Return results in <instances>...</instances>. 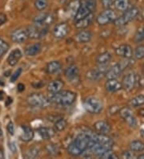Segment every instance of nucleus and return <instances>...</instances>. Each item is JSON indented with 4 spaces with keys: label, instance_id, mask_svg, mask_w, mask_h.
<instances>
[{
    "label": "nucleus",
    "instance_id": "1",
    "mask_svg": "<svg viewBox=\"0 0 144 159\" xmlns=\"http://www.w3.org/2000/svg\"><path fill=\"white\" fill-rule=\"evenodd\" d=\"M93 132L91 131H84L79 134L78 136L69 144L67 151L70 155L72 157H78L84 153L88 149L89 142H90Z\"/></svg>",
    "mask_w": 144,
    "mask_h": 159
},
{
    "label": "nucleus",
    "instance_id": "2",
    "mask_svg": "<svg viewBox=\"0 0 144 159\" xmlns=\"http://www.w3.org/2000/svg\"><path fill=\"white\" fill-rule=\"evenodd\" d=\"M77 94L70 90H63L51 94L49 97L50 102H54L62 106H70L76 101Z\"/></svg>",
    "mask_w": 144,
    "mask_h": 159
},
{
    "label": "nucleus",
    "instance_id": "3",
    "mask_svg": "<svg viewBox=\"0 0 144 159\" xmlns=\"http://www.w3.org/2000/svg\"><path fill=\"white\" fill-rule=\"evenodd\" d=\"M96 6H97L96 0H83V1H81L80 7L74 17L75 21L80 20L90 14H92L95 11Z\"/></svg>",
    "mask_w": 144,
    "mask_h": 159
},
{
    "label": "nucleus",
    "instance_id": "4",
    "mask_svg": "<svg viewBox=\"0 0 144 159\" xmlns=\"http://www.w3.org/2000/svg\"><path fill=\"white\" fill-rule=\"evenodd\" d=\"M138 14H139V10L138 8L135 7H132L131 8H128L126 11H124L123 16L116 18L113 23L117 27H123V26L127 25L128 23L134 20L138 16Z\"/></svg>",
    "mask_w": 144,
    "mask_h": 159
},
{
    "label": "nucleus",
    "instance_id": "5",
    "mask_svg": "<svg viewBox=\"0 0 144 159\" xmlns=\"http://www.w3.org/2000/svg\"><path fill=\"white\" fill-rule=\"evenodd\" d=\"M27 101L30 106L36 108H46L50 104V99L40 93H31L27 97Z\"/></svg>",
    "mask_w": 144,
    "mask_h": 159
},
{
    "label": "nucleus",
    "instance_id": "6",
    "mask_svg": "<svg viewBox=\"0 0 144 159\" xmlns=\"http://www.w3.org/2000/svg\"><path fill=\"white\" fill-rule=\"evenodd\" d=\"M84 108L88 113L91 114H98L103 109V105L101 100L97 97H90L86 98L83 103Z\"/></svg>",
    "mask_w": 144,
    "mask_h": 159
},
{
    "label": "nucleus",
    "instance_id": "7",
    "mask_svg": "<svg viewBox=\"0 0 144 159\" xmlns=\"http://www.w3.org/2000/svg\"><path fill=\"white\" fill-rule=\"evenodd\" d=\"M129 65H130V61H122L117 63L107 71L106 76L108 79H117Z\"/></svg>",
    "mask_w": 144,
    "mask_h": 159
},
{
    "label": "nucleus",
    "instance_id": "8",
    "mask_svg": "<svg viewBox=\"0 0 144 159\" xmlns=\"http://www.w3.org/2000/svg\"><path fill=\"white\" fill-rule=\"evenodd\" d=\"M117 18L116 13L111 10V8L109 9H105V11H102L96 18V22L98 25L105 26L110 23L115 21V20Z\"/></svg>",
    "mask_w": 144,
    "mask_h": 159
},
{
    "label": "nucleus",
    "instance_id": "9",
    "mask_svg": "<svg viewBox=\"0 0 144 159\" xmlns=\"http://www.w3.org/2000/svg\"><path fill=\"white\" fill-rule=\"evenodd\" d=\"M138 77L136 73L134 72H130L127 74L123 77V81H122V89L127 92H131V90L134 89V88L138 82Z\"/></svg>",
    "mask_w": 144,
    "mask_h": 159
},
{
    "label": "nucleus",
    "instance_id": "10",
    "mask_svg": "<svg viewBox=\"0 0 144 159\" xmlns=\"http://www.w3.org/2000/svg\"><path fill=\"white\" fill-rule=\"evenodd\" d=\"M119 115L122 118L127 122L130 127H135L137 125V120L135 116L133 114V112L128 107H123L119 111Z\"/></svg>",
    "mask_w": 144,
    "mask_h": 159
},
{
    "label": "nucleus",
    "instance_id": "11",
    "mask_svg": "<svg viewBox=\"0 0 144 159\" xmlns=\"http://www.w3.org/2000/svg\"><path fill=\"white\" fill-rule=\"evenodd\" d=\"M66 78L71 83L75 84L79 81V70L75 64H71L64 71Z\"/></svg>",
    "mask_w": 144,
    "mask_h": 159
},
{
    "label": "nucleus",
    "instance_id": "12",
    "mask_svg": "<svg viewBox=\"0 0 144 159\" xmlns=\"http://www.w3.org/2000/svg\"><path fill=\"white\" fill-rule=\"evenodd\" d=\"M54 16L47 13L38 14L34 19V23L37 26H47L50 25L54 22Z\"/></svg>",
    "mask_w": 144,
    "mask_h": 159
},
{
    "label": "nucleus",
    "instance_id": "13",
    "mask_svg": "<svg viewBox=\"0 0 144 159\" xmlns=\"http://www.w3.org/2000/svg\"><path fill=\"white\" fill-rule=\"evenodd\" d=\"M115 54L118 57H120L122 58L129 60L131 59L133 56V49L131 45L129 44H121L117 47L115 50Z\"/></svg>",
    "mask_w": 144,
    "mask_h": 159
},
{
    "label": "nucleus",
    "instance_id": "14",
    "mask_svg": "<svg viewBox=\"0 0 144 159\" xmlns=\"http://www.w3.org/2000/svg\"><path fill=\"white\" fill-rule=\"evenodd\" d=\"M11 39L15 43H24L28 39L27 30L23 29V28H18V29H15V31H12L11 34Z\"/></svg>",
    "mask_w": 144,
    "mask_h": 159
},
{
    "label": "nucleus",
    "instance_id": "15",
    "mask_svg": "<svg viewBox=\"0 0 144 159\" xmlns=\"http://www.w3.org/2000/svg\"><path fill=\"white\" fill-rule=\"evenodd\" d=\"M69 27L66 23H60L54 27L53 35L56 39H63L69 32Z\"/></svg>",
    "mask_w": 144,
    "mask_h": 159
},
{
    "label": "nucleus",
    "instance_id": "16",
    "mask_svg": "<svg viewBox=\"0 0 144 159\" xmlns=\"http://www.w3.org/2000/svg\"><path fill=\"white\" fill-rule=\"evenodd\" d=\"M106 71L101 67L98 68H94L86 72V78L91 81H98L99 80L103 79L104 76H106Z\"/></svg>",
    "mask_w": 144,
    "mask_h": 159
},
{
    "label": "nucleus",
    "instance_id": "17",
    "mask_svg": "<svg viewBox=\"0 0 144 159\" xmlns=\"http://www.w3.org/2000/svg\"><path fill=\"white\" fill-rule=\"evenodd\" d=\"M35 134L31 127L27 125H21L20 127V134H19V139L23 142H31L34 138Z\"/></svg>",
    "mask_w": 144,
    "mask_h": 159
},
{
    "label": "nucleus",
    "instance_id": "18",
    "mask_svg": "<svg viewBox=\"0 0 144 159\" xmlns=\"http://www.w3.org/2000/svg\"><path fill=\"white\" fill-rule=\"evenodd\" d=\"M94 129L98 134H108L111 131V126L106 120H98L94 124Z\"/></svg>",
    "mask_w": 144,
    "mask_h": 159
},
{
    "label": "nucleus",
    "instance_id": "19",
    "mask_svg": "<svg viewBox=\"0 0 144 159\" xmlns=\"http://www.w3.org/2000/svg\"><path fill=\"white\" fill-rule=\"evenodd\" d=\"M94 14H90L88 16H85V17L82 18L80 20L75 21V26L77 29H85L87 27L92 23L93 20H94Z\"/></svg>",
    "mask_w": 144,
    "mask_h": 159
},
{
    "label": "nucleus",
    "instance_id": "20",
    "mask_svg": "<svg viewBox=\"0 0 144 159\" xmlns=\"http://www.w3.org/2000/svg\"><path fill=\"white\" fill-rule=\"evenodd\" d=\"M93 34L88 30H82L75 35V39L78 43H86L91 40Z\"/></svg>",
    "mask_w": 144,
    "mask_h": 159
},
{
    "label": "nucleus",
    "instance_id": "21",
    "mask_svg": "<svg viewBox=\"0 0 144 159\" xmlns=\"http://www.w3.org/2000/svg\"><path fill=\"white\" fill-rule=\"evenodd\" d=\"M64 86V83L63 80L59 79L54 80L50 81L48 84L47 85V91L50 93V94H54V93H59L63 89V88Z\"/></svg>",
    "mask_w": 144,
    "mask_h": 159
},
{
    "label": "nucleus",
    "instance_id": "22",
    "mask_svg": "<svg viewBox=\"0 0 144 159\" xmlns=\"http://www.w3.org/2000/svg\"><path fill=\"white\" fill-rule=\"evenodd\" d=\"M105 88L110 93H115L122 89V84L117 79H108L105 83Z\"/></svg>",
    "mask_w": 144,
    "mask_h": 159
},
{
    "label": "nucleus",
    "instance_id": "23",
    "mask_svg": "<svg viewBox=\"0 0 144 159\" xmlns=\"http://www.w3.org/2000/svg\"><path fill=\"white\" fill-rule=\"evenodd\" d=\"M23 57V53H22L21 50L19 48H16L13 50L10 53L9 57L7 58V62L9 65L11 66H15L19 60Z\"/></svg>",
    "mask_w": 144,
    "mask_h": 159
},
{
    "label": "nucleus",
    "instance_id": "24",
    "mask_svg": "<svg viewBox=\"0 0 144 159\" xmlns=\"http://www.w3.org/2000/svg\"><path fill=\"white\" fill-rule=\"evenodd\" d=\"M38 133L41 138L44 140H49L55 137L56 132L55 129L50 127H41L38 129Z\"/></svg>",
    "mask_w": 144,
    "mask_h": 159
},
{
    "label": "nucleus",
    "instance_id": "25",
    "mask_svg": "<svg viewBox=\"0 0 144 159\" xmlns=\"http://www.w3.org/2000/svg\"><path fill=\"white\" fill-rule=\"evenodd\" d=\"M41 50H42V46H41L40 43H35V44L27 47L24 52L27 57H35V56L40 53Z\"/></svg>",
    "mask_w": 144,
    "mask_h": 159
},
{
    "label": "nucleus",
    "instance_id": "26",
    "mask_svg": "<svg viewBox=\"0 0 144 159\" xmlns=\"http://www.w3.org/2000/svg\"><path fill=\"white\" fill-rule=\"evenodd\" d=\"M62 68V64L59 61L53 60L48 63L46 66V72L48 74H55L60 71Z\"/></svg>",
    "mask_w": 144,
    "mask_h": 159
},
{
    "label": "nucleus",
    "instance_id": "27",
    "mask_svg": "<svg viewBox=\"0 0 144 159\" xmlns=\"http://www.w3.org/2000/svg\"><path fill=\"white\" fill-rule=\"evenodd\" d=\"M26 30H27L28 38H31V39H40L41 38V29L38 28V26H30Z\"/></svg>",
    "mask_w": 144,
    "mask_h": 159
},
{
    "label": "nucleus",
    "instance_id": "28",
    "mask_svg": "<svg viewBox=\"0 0 144 159\" xmlns=\"http://www.w3.org/2000/svg\"><path fill=\"white\" fill-rule=\"evenodd\" d=\"M80 3L81 1H79V0H73L69 3V5L67 7V12L71 17H75L77 11L79 10V7H80Z\"/></svg>",
    "mask_w": 144,
    "mask_h": 159
},
{
    "label": "nucleus",
    "instance_id": "29",
    "mask_svg": "<svg viewBox=\"0 0 144 159\" xmlns=\"http://www.w3.org/2000/svg\"><path fill=\"white\" fill-rule=\"evenodd\" d=\"M114 6L119 11H126L130 7V0H115Z\"/></svg>",
    "mask_w": 144,
    "mask_h": 159
},
{
    "label": "nucleus",
    "instance_id": "30",
    "mask_svg": "<svg viewBox=\"0 0 144 159\" xmlns=\"http://www.w3.org/2000/svg\"><path fill=\"white\" fill-rule=\"evenodd\" d=\"M111 59V54L109 52H105L98 55L96 57V62L99 65H105L107 64Z\"/></svg>",
    "mask_w": 144,
    "mask_h": 159
},
{
    "label": "nucleus",
    "instance_id": "31",
    "mask_svg": "<svg viewBox=\"0 0 144 159\" xmlns=\"http://www.w3.org/2000/svg\"><path fill=\"white\" fill-rule=\"evenodd\" d=\"M130 149L133 152L144 151V142L139 140H134L130 143Z\"/></svg>",
    "mask_w": 144,
    "mask_h": 159
},
{
    "label": "nucleus",
    "instance_id": "32",
    "mask_svg": "<svg viewBox=\"0 0 144 159\" xmlns=\"http://www.w3.org/2000/svg\"><path fill=\"white\" fill-rule=\"evenodd\" d=\"M46 150L50 156H57L60 152V148L57 144L50 143L46 146Z\"/></svg>",
    "mask_w": 144,
    "mask_h": 159
},
{
    "label": "nucleus",
    "instance_id": "33",
    "mask_svg": "<svg viewBox=\"0 0 144 159\" xmlns=\"http://www.w3.org/2000/svg\"><path fill=\"white\" fill-rule=\"evenodd\" d=\"M39 152H40V149L38 146H32L26 151L25 157L26 158H35L38 156Z\"/></svg>",
    "mask_w": 144,
    "mask_h": 159
},
{
    "label": "nucleus",
    "instance_id": "34",
    "mask_svg": "<svg viewBox=\"0 0 144 159\" xmlns=\"http://www.w3.org/2000/svg\"><path fill=\"white\" fill-rule=\"evenodd\" d=\"M130 104L132 107L137 108V107H140L144 105V95H138L136 97H133L132 99L130 101Z\"/></svg>",
    "mask_w": 144,
    "mask_h": 159
},
{
    "label": "nucleus",
    "instance_id": "35",
    "mask_svg": "<svg viewBox=\"0 0 144 159\" xmlns=\"http://www.w3.org/2000/svg\"><path fill=\"white\" fill-rule=\"evenodd\" d=\"M67 126V121L66 119L64 118H60L58 119L55 122V129L56 131H59V132H62L63 131Z\"/></svg>",
    "mask_w": 144,
    "mask_h": 159
},
{
    "label": "nucleus",
    "instance_id": "36",
    "mask_svg": "<svg viewBox=\"0 0 144 159\" xmlns=\"http://www.w3.org/2000/svg\"><path fill=\"white\" fill-rule=\"evenodd\" d=\"M98 157L103 159H118L119 158V156L112 149H108V150L105 151L104 153H103L102 154H100Z\"/></svg>",
    "mask_w": 144,
    "mask_h": 159
},
{
    "label": "nucleus",
    "instance_id": "37",
    "mask_svg": "<svg viewBox=\"0 0 144 159\" xmlns=\"http://www.w3.org/2000/svg\"><path fill=\"white\" fill-rule=\"evenodd\" d=\"M144 40V25L138 28L134 36V41L135 43H141Z\"/></svg>",
    "mask_w": 144,
    "mask_h": 159
},
{
    "label": "nucleus",
    "instance_id": "38",
    "mask_svg": "<svg viewBox=\"0 0 144 159\" xmlns=\"http://www.w3.org/2000/svg\"><path fill=\"white\" fill-rule=\"evenodd\" d=\"M134 57L136 60H142L144 58V45L139 44L134 49Z\"/></svg>",
    "mask_w": 144,
    "mask_h": 159
},
{
    "label": "nucleus",
    "instance_id": "39",
    "mask_svg": "<svg viewBox=\"0 0 144 159\" xmlns=\"http://www.w3.org/2000/svg\"><path fill=\"white\" fill-rule=\"evenodd\" d=\"M48 6V0H35V7L39 11L45 10Z\"/></svg>",
    "mask_w": 144,
    "mask_h": 159
},
{
    "label": "nucleus",
    "instance_id": "40",
    "mask_svg": "<svg viewBox=\"0 0 144 159\" xmlns=\"http://www.w3.org/2000/svg\"><path fill=\"white\" fill-rule=\"evenodd\" d=\"M9 44L7 43L6 41L0 38V58L3 57L4 55L7 52V51L9 50Z\"/></svg>",
    "mask_w": 144,
    "mask_h": 159
},
{
    "label": "nucleus",
    "instance_id": "41",
    "mask_svg": "<svg viewBox=\"0 0 144 159\" xmlns=\"http://www.w3.org/2000/svg\"><path fill=\"white\" fill-rule=\"evenodd\" d=\"M22 72H23V69L22 68H18L17 70H16L15 72H14L13 74L11 75V82H12V83H14V82H15L16 80H18V78L20 76V75H21Z\"/></svg>",
    "mask_w": 144,
    "mask_h": 159
},
{
    "label": "nucleus",
    "instance_id": "42",
    "mask_svg": "<svg viewBox=\"0 0 144 159\" xmlns=\"http://www.w3.org/2000/svg\"><path fill=\"white\" fill-rule=\"evenodd\" d=\"M122 157H123V158L125 159H132L135 157V155H134V152L132 150H130V151L127 150V151L123 152V154H122Z\"/></svg>",
    "mask_w": 144,
    "mask_h": 159
},
{
    "label": "nucleus",
    "instance_id": "43",
    "mask_svg": "<svg viewBox=\"0 0 144 159\" xmlns=\"http://www.w3.org/2000/svg\"><path fill=\"white\" fill-rule=\"evenodd\" d=\"M101 3L105 9H109L114 4V0H101Z\"/></svg>",
    "mask_w": 144,
    "mask_h": 159
},
{
    "label": "nucleus",
    "instance_id": "44",
    "mask_svg": "<svg viewBox=\"0 0 144 159\" xmlns=\"http://www.w3.org/2000/svg\"><path fill=\"white\" fill-rule=\"evenodd\" d=\"M119 109H120V108L119 107V105H111V106H110L108 112H109L110 115H115V113H117L119 112Z\"/></svg>",
    "mask_w": 144,
    "mask_h": 159
},
{
    "label": "nucleus",
    "instance_id": "45",
    "mask_svg": "<svg viewBox=\"0 0 144 159\" xmlns=\"http://www.w3.org/2000/svg\"><path fill=\"white\" fill-rule=\"evenodd\" d=\"M7 131L11 135H14L15 134V126H14V124L12 121H9V123L7 124Z\"/></svg>",
    "mask_w": 144,
    "mask_h": 159
},
{
    "label": "nucleus",
    "instance_id": "46",
    "mask_svg": "<svg viewBox=\"0 0 144 159\" xmlns=\"http://www.w3.org/2000/svg\"><path fill=\"white\" fill-rule=\"evenodd\" d=\"M7 21V17L6 15L3 13H0V26L4 24Z\"/></svg>",
    "mask_w": 144,
    "mask_h": 159
},
{
    "label": "nucleus",
    "instance_id": "47",
    "mask_svg": "<svg viewBox=\"0 0 144 159\" xmlns=\"http://www.w3.org/2000/svg\"><path fill=\"white\" fill-rule=\"evenodd\" d=\"M138 85L140 86L141 88H144V75L142 76H141L140 78H138Z\"/></svg>",
    "mask_w": 144,
    "mask_h": 159
},
{
    "label": "nucleus",
    "instance_id": "48",
    "mask_svg": "<svg viewBox=\"0 0 144 159\" xmlns=\"http://www.w3.org/2000/svg\"><path fill=\"white\" fill-rule=\"evenodd\" d=\"M9 147H10V149L11 150V152H13L14 153H15L16 152V146H15V144L13 143V142H11V143H10L9 144Z\"/></svg>",
    "mask_w": 144,
    "mask_h": 159
},
{
    "label": "nucleus",
    "instance_id": "49",
    "mask_svg": "<svg viewBox=\"0 0 144 159\" xmlns=\"http://www.w3.org/2000/svg\"><path fill=\"white\" fill-rule=\"evenodd\" d=\"M24 89H25V85H24L23 84L19 83V84H18V91L21 93V92L24 91Z\"/></svg>",
    "mask_w": 144,
    "mask_h": 159
},
{
    "label": "nucleus",
    "instance_id": "50",
    "mask_svg": "<svg viewBox=\"0 0 144 159\" xmlns=\"http://www.w3.org/2000/svg\"><path fill=\"white\" fill-rule=\"evenodd\" d=\"M43 84H44L41 83L40 81H38V83H36V84H35V83H33V84H32L33 87L35 88V89H39V88H40L41 86L43 85Z\"/></svg>",
    "mask_w": 144,
    "mask_h": 159
},
{
    "label": "nucleus",
    "instance_id": "51",
    "mask_svg": "<svg viewBox=\"0 0 144 159\" xmlns=\"http://www.w3.org/2000/svg\"><path fill=\"white\" fill-rule=\"evenodd\" d=\"M11 103H12V98H11V97H7V101H5V104H6L7 106H8V105H11Z\"/></svg>",
    "mask_w": 144,
    "mask_h": 159
},
{
    "label": "nucleus",
    "instance_id": "52",
    "mask_svg": "<svg viewBox=\"0 0 144 159\" xmlns=\"http://www.w3.org/2000/svg\"><path fill=\"white\" fill-rule=\"evenodd\" d=\"M4 98V93L2 91H0V101H2Z\"/></svg>",
    "mask_w": 144,
    "mask_h": 159
},
{
    "label": "nucleus",
    "instance_id": "53",
    "mask_svg": "<svg viewBox=\"0 0 144 159\" xmlns=\"http://www.w3.org/2000/svg\"><path fill=\"white\" fill-rule=\"evenodd\" d=\"M3 157H4V153H3V152H2V150L0 149V159L3 158Z\"/></svg>",
    "mask_w": 144,
    "mask_h": 159
},
{
    "label": "nucleus",
    "instance_id": "54",
    "mask_svg": "<svg viewBox=\"0 0 144 159\" xmlns=\"http://www.w3.org/2000/svg\"><path fill=\"white\" fill-rule=\"evenodd\" d=\"M137 157H138V159H144V153H142L140 155H138Z\"/></svg>",
    "mask_w": 144,
    "mask_h": 159
},
{
    "label": "nucleus",
    "instance_id": "55",
    "mask_svg": "<svg viewBox=\"0 0 144 159\" xmlns=\"http://www.w3.org/2000/svg\"><path fill=\"white\" fill-rule=\"evenodd\" d=\"M140 134H141V136L142 137V138H144V129H142L140 131Z\"/></svg>",
    "mask_w": 144,
    "mask_h": 159
},
{
    "label": "nucleus",
    "instance_id": "56",
    "mask_svg": "<svg viewBox=\"0 0 144 159\" xmlns=\"http://www.w3.org/2000/svg\"><path fill=\"white\" fill-rule=\"evenodd\" d=\"M2 129H1V128H0V138L2 137Z\"/></svg>",
    "mask_w": 144,
    "mask_h": 159
},
{
    "label": "nucleus",
    "instance_id": "57",
    "mask_svg": "<svg viewBox=\"0 0 144 159\" xmlns=\"http://www.w3.org/2000/svg\"><path fill=\"white\" fill-rule=\"evenodd\" d=\"M143 72H144V66H143Z\"/></svg>",
    "mask_w": 144,
    "mask_h": 159
}]
</instances>
